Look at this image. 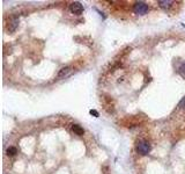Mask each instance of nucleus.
Returning a JSON list of instances; mask_svg holds the SVG:
<instances>
[{"label": "nucleus", "instance_id": "f257e3e1", "mask_svg": "<svg viewBox=\"0 0 185 174\" xmlns=\"http://www.w3.org/2000/svg\"><path fill=\"white\" fill-rule=\"evenodd\" d=\"M137 151L140 154L146 156V154H148L151 152V144L147 141H140L137 144Z\"/></svg>", "mask_w": 185, "mask_h": 174}, {"label": "nucleus", "instance_id": "f03ea898", "mask_svg": "<svg viewBox=\"0 0 185 174\" xmlns=\"http://www.w3.org/2000/svg\"><path fill=\"white\" fill-rule=\"evenodd\" d=\"M133 11H134V13L138 14V15H145L146 13L148 12V6L146 5L145 2L139 1V2H136V4H134Z\"/></svg>", "mask_w": 185, "mask_h": 174}, {"label": "nucleus", "instance_id": "7ed1b4c3", "mask_svg": "<svg viewBox=\"0 0 185 174\" xmlns=\"http://www.w3.org/2000/svg\"><path fill=\"white\" fill-rule=\"evenodd\" d=\"M70 11L72 12L73 14H75V15H80L81 13L83 12V6L81 5L80 2L75 1V2H72V4H71V6H70Z\"/></svg>", "mask_w": 185, "mask_h": 174}, {"label": "nucleus", "instance_id": "20e7f679", "mask_svg": "<svg viewBox=\"0 0 185 174\" xmlns=\"http://www.w3.org/2000/svg\"><path fill=\"white\" fill-rule=\"evenodd\" d=\"M72 130H73V132H74L75 135H78V136H82V135L85 134L83 128L81 127V126H79V124H73Z\"/></svg>", "mask_w": 185, "mask_h": 174}, {"label": "nucleus", "instance_id": "39448f33", "mask_svg": "<svg viewBox=\"0 0 185 174\" xmlns=\"http://www.w3.org/2000/svg\"><path fill=\"white\" fill-rule=\"evenodd\" d=\"M17 26H19V19H16V17H14L12 21H10V23H9V26H8V30L12 33L14 32L16 28H17Z\"/></svg>", "mask_w": 185, "mask_h": 174}, {"label": "nucleus", "instance_id": "423d86ee", "mask_svg": "<svg viewBox=\"0 0 185 174\" xmlns=\"http://www.w3.org/2000/svg\"><path fill=\"white\" fill-rule=\"evenodd\" d=\"M159 5H160V7L161 8L168 9V8L171 7L172 1H170V0H160V1H159Z\"/></svg>", "mask_w": 185, "mask_h": 174}, {"label": "nucleus", "instance_id": "0eeeda50", "mask_svg": "<svg viewBox=\"0 0 185 174\" xmlns=\"http://www.w3.org/2000/svg\"><path fill=\"white\" fill-rule=\"evenodd\" d=\"M70 72H71V67H68V66H66V67H63V69L59 71V73H58V77H59V78H61V77H65V76H67Z\"/></svg>", "mask_w": 185, "mask_h": 174}, {"label": "nucleus", "instance_id": "6e6552de", "mask_svg": "<svg viewBox=\"0 0 185 174\" xmlns=\"http://www.w3.org/2000/svg\"><path fill=\"white\" fill-rule=\"evenodd\" d=\"M16 153H17V150H16V148H14V146H10V148L7 149L8 156H15Z\"/></svg>", "mask_w": 185, "mask_h": 174}, {"label": "nucleus", "instance_id": "1a4fd4ad", "mask_svg": "<svg viewBox=\"0 0 185 174\" xmlns=\"http://www.w3.org/2000/svg\"><path fill=\"white\" fill-rule=\"evenodd\" d=\"M178 72H179V73H181L183 77H185V63L181 65V67L178 69Z\"/></svg>", "mask_w": 185, "mask_h": 174}, {"label": "nucleus", "instance_id": "9d476101", "mask_svg": "<svg viewBox=\"0 0 185 174\" xmlns=\"http://www.w3.org/2000/svg\"><path fill=\"white\" fill-rule=\"evenodd\" d=\"M179 107H181L182 109H185V96L181 100V102H179Z\"/></svg>", "mask_w": 185, "mask_h": 174}, {"label": "nucleus", "instance_id": "9b49d317", "mask_svg": "<svg viewBox=\"0 0 185 174\" xmlns=\"http://www.w3.org/2000/svg\"><path fill=\"white\" fill-rule=\"evenodd\" d=\"M90 114H91V115H94L95 117H98V113H97L96 110H94V109H91V110H90Z\"/></svg>", "mask_w": 185, "mask_h": 174}]
</instances>
